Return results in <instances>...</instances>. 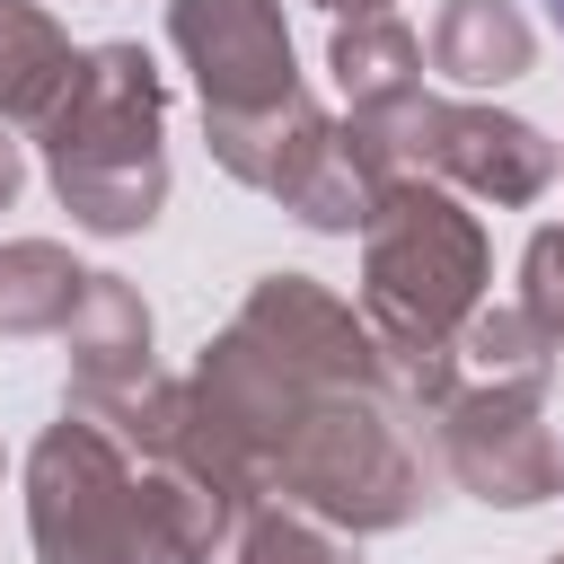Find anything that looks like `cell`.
Returning <instances> with one entry per match:
<instances>
[{
  "mask_svg": "<svg viewBox=\"0 0 564 564\" xmlns=\"http://www.w3.org/2000/svg\"><path fill=\"white\" fill-rule=\"evenodd\" d=\"M546 18H555V35H564V0H546Z\"/></svg>",
  "mask_w": 564,
  "mask_h": 564,
  "instance_id": "obj_1",
  "label": "cell"
}]
</instances>
